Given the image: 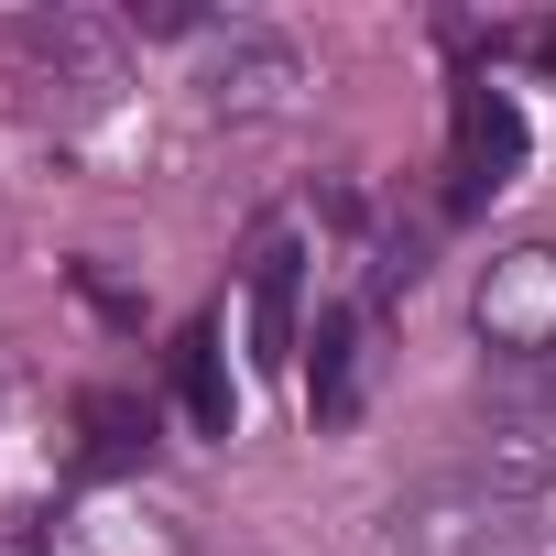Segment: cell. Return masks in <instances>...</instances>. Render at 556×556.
<instances>
[{"mask_svg": "<svg viewBox=\"0 0 556 556\" xmlns=\"http://www.w3.org/2000/svg\"><path fill=\"white\" fill-rule=\"evenodd\" d=\"M469 328H480L491 371H556V240H513L480 262Z\"/></svg>", "mask_w": 556, "mask_h": 556, "instance_id": "4", "label": "cell"}, {"mask_svg": "<svg viewBox=\"0 0 556 556\" xmlns=\"http://www.w3.org/2000/svg\"><path fill=\"white\" fill-rule=\"evenodd\" d=\"M306 350V251L262 240L251 251V371H295Z\"/></svg>", "mask_w": 556, "mask_h": 556, "instance_id": "7", "label": "cell"}, {"mask_svg": "<svg viewBox=\"0 0 556 556\" xmlns=\"http://www.w3.org/2000/svg\"><path fill=\"white\" fill-rule=\"evenodd\" d=\"M523 45H534V55H545V66H556V23H534V34H523Z\"/></svg>", "mask_w": 556, "mask_h": 556, "instance_id": "11", "label": "cell"}, {"mask_svg": "<svg viewBox=\"0 0 556 556\" xmlns=\"http://www.w3.org/2000/svg\"><path fill=\"white\" fill-rule=\"evenodd\" d=\"M361 393H371V317L361 306H328L317 317V371H306V415L339 437L361 426Z\"/></svg>", "mask_w": 556, "mask_h": 556, "instance_id": "8", "label": "cell"}, {"mask_svg": "<svg viewBox=\"0 0 556 556\" xmlns=\"http://www.w3.org/2000/svg\"><path fill=\"white\" fill-rule=\"evenodd\" d=\"M306 99V55L285 34H207V66H197V110L207 121H285Z\"/></svg>", "mask_w": 556, "mask_h": 556, "instance_id": "6", "label": "cell"}, {"mask_svg": "<svg viewBox=\"0 0 556 556\" xmlns=\"http://www.w3.org/2000/svg\"><path fill=\"white\" fill-rule=\"evenodd\" d=\"M0 77L55 121H88L131 88V34L99 12H23V23H0Z\"/></svg>", "mask_w": 556, "mask_h": 556, "instance_id": "1", "label": "cell"}, {"mask_svg": "<svg viewBox=\"0 0 556 556\" xmlns=\"http://www.w3.org/2000/svg\"><path fill=\"white\" fill-rule=\"evenodd\" d=\"M469 480L534 502L556 491V371H491L469 404Z\"/></svg>", "mask_w": 556, "mask_h": 556, "instance_id": "3", "label": "cell"}, {"mask_svg": "<svg viewBox=\"0 0 556 556\" xmlns=\"http://www.w3.org/2000/svg\"><path fill=\"white\" fill-rule=\"evenodd\" d=\"M523 110L491 88V77H458V99H447V218H480L502 186H523Z\"/></svg>", "mask_w": 556, "mask_h": 556, "instance_id": "5", "label": "cell"}, {"mask_svg": "<svg viewBox=\"0 0 556 556\" xmlns=\"http://www.w3.org/2000/svg\"><path fill=\"white\" fill-rule=\"evenodd\" d=\"M382 556H545V523H534V502H513V491H491V480L458 469V480L393 491Z\"/></svg>", "mask_w": 556, "mask_h": 556, "instance_id": "2", "label": "cell"}, {"mask_svg": "<svg viewBox=\"0 0 556 556\" xmlns=\"http://www.w3.org/2000/svg\"><path fill=\"white\" fill-rule=\"evenodd\" d=\"M175 404H186L197 437H229V426H240L229 371H218V328H186V339H175Z\"/></svg>", "mask_w": 556, "mask_h": 556, "instance_id": "9", "label": "cell"}, {"mask_svg": "<svg viewBox=\"0 0 556 556\" xmlns=\"http://www.w3.org/2000/svg\"><path fill=\"white\" fill-rule=\"evenodd\" d=\"M77 437H88V447H77L88 469H131V458L153 447V415H142L131 393H88V404H77Z\"/></svg>", "mask_w": 556, "mask_h": 556, "instance_id": "10", "label": "cell"}]
</instances>
